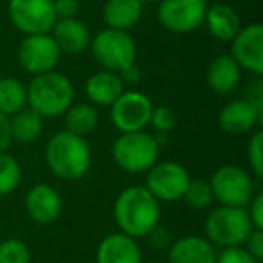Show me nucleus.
I'll return each instance as SVG.
<instances>
[{
  "label": "nucleus",
  "mask_w": 263,
  "mask_h": 263,
  "mask_svg": "<svg viewBox=\"0 0 263 263\" xmlns=\"http://www.w3.org/2000/svg\"><path fill=\"white\" fill-rule=\"evenodd\" d=\"M161 218V202L144 186L123 190L114 204V220L121 233L136 238H146Z\"/></svg>",
  "instance_id": "nucleus-1"
},
{
  "label": "nucleus",
  "mask_w": 263,
  "mask_h": 263,
  "mask_svg": "<svg viewBox=\"0 0 263 263\" xmlns=\"http://www.w3.org/2000/svg\"><path fill=\"white\" fill-rule=\"evenodd\" d=\"M47 168L62 180H80L88 173L92 152L87 139L70 132H58L45 146Z\"/></svg>",
  "instance_id": "nucleus-2"
},
{
  "label": "nucleus",
  "mask_w": 263,
  "mask_h": 263,
  "mask_svg": "<svg viewBox=\"0 0 263 263\" xmlns=\"http://www.w3.org/2000/svg\"><path fill=\"white\" fill-rule=\"evenodd\" d=\"M74 85L65 74L51 72L36 74L27 85V106L47 119H54L65 114L74 103Z\"/></svg>",
  "instance_id": "nucleus-3"
},
{
  "label": "nucleus",
  "mask_w": 263,
  "mask_h": 263,
  "mask_svg": "<svg viewBox=\"0 0 263 263\" xmlns=\"http://www.w3.org/2000/svg\"><path fill=\"white\" fill-rule=\"evenodd\" d=\"M161 144L146 130L119 134L112 143V159L128 173H146L159 161Z\"/></svg>",
  "instance_id": "nucleus-4"
},
{
  "label": "nucleus",
  "mask_w": 263,
  "mask_h": 263,
  "mask_svg": "<svg viewBox=\"0 0 263 263\" xmlns=\"http://www.w3.org/2000/svg\"><path fill=\"white\" fill-rule=\"evenodd\" d=\"M254 229L245 208L218 205L208 215L204 223L205 238L215 247H238L243 245L251 231Z\"/></svg>",
  "instance_id": "nucleus-5"
},
{
  "label": "nucleus",
  "mask_w": 263,
  "mask_h": 263,
  "mask_svg": "<svg viewBox=\"0 0 263 263\" xmlns=\"http://www.w3.org/2000/svg\"><path fill=\"white\" fill-rule=\"evenodd\" d=\"M90 51L103 69L117 74L134 65L137 56L136 40L132 38V34L128 31H117L110 27H105L96 36H92Z\"/></svg>",
  "instance_id": "nucleus-6"
},
{
  "label": "nucleus",
  "mask_w": 263,
  "mask_h": 263,
  "mask_svg": "<svg viewBox=\"0 0 263 263\" xmlns=\"http://www.w3.org/2000/svg\"><path fill=\"white\" fill-rule=\"evenodd\" d=\"M209 186H211L215 202H218L220 205L247 208L251 198L254 197V182L251 175L240 166H220L213 173Z\"/></svg>",
  "instance_id": "nucleus-7"
},
{
  "label": "nucleus",
  "mask_w": 263,
  "mask_h": 263,
  "mask_svg": "<svg viewBox=\"0 0 263 263\" xmlns=\"http://www.w3.org/2000/svg\"><path fill=\"white\" fill-rule=\"evenodd\" d=\"M8 15L22 34L51 33L56 24L54 0H9Z\"/></svg>",
  "instance_id": "nucleus-8"
},
{
  "label": "nucleus",
  "mask_w": 263,
  "mask_h": 263,
  "mask_svg": "<svg viewBox=\"0 0 263 263\" xmlns=\"http://www.w3.org/2000/svg\"><path fill=\"white\" fill-rule=\"evenodd\" d=\"M154 103L144 92L124 90L110 106V119L121 134L146 130L150 124Z\"/></svg>",
  "instance_id": "nucleus-9"
},
{
  "label": "nucleus",
  "mask_w": 263,
  "mask_h": 263,
  "mask_svg": "<svg viewBox=\"0 0 263 263\" xmlns=\"http://www.w3.org/2000/svg\"><path fill=\"white\" fill-rule=\"evenodd\" d=\"M208 0H161L157 20L166 31L187 34L204 26Z\"/></svg>",
  "instance_id": "nucleus-10"
},
{
  "label": "nucleus",
  "mask_w": 263,
  "mask_h": 263,
  "mask_svg": "<svg viewBox=\"0 0 263 263\" xmlns=\"http://www.w3.org/2000/svg\"><path fill=\"white\" fill-rule=\"evenodd\" d=\"M146 175V190L159 202H175L184 197L191 177L182 164L173 161L155 162Z\"/></svg>",
  "instance_id": "nucleus-11"
},
{
  "label": "nucleus",
  "mask_w": 263,
  "mask_h": 263,
  "mask_svg": "<svg viewBox=\"0 0 263 263\" xmlns=\"http://www.w3.org/2000/svg\"><path fill=\"white\" fill-rule=\"evenodd\" d=\"M60 56H62V51L56 45L51 33L29 34L20 42L18 52H16L20 67L33 76L54 70L60 62Z\"/></svg>",
  "instance_id": "nucleus-12"
},
{
  "label": "nucleus",
  "mask_w": 263,
  "mask_h": 263,
  "mask_svg": "<svg viewBox=\"0 0 263 263\" xmlns=\"http://www.w3.org/2000/svg\"><path fill=\"white\" fill-rule=\"evenodd\" d=\"M231 58L238 63L240 69L249 70L254 76L263 74V26L249 24L241 27L238 34L229 42Z\"/></svg>",
  "instance_id": "nucleus-13"
},
{
  "label": "nucleus",
  "mask_w": 263,
  "mask_h": 263,
  "mask_svg": "<svg viewBox=\"0 0 263 263\" xmlns=\"http://www.w3.org/2000/svg\"><path fill=\"white\" fill-rule=\"evenodd\" d=\"M263 117V106L254 105L245 98L229 101L218 114V124L229 136H243L252 132Z\"/></svg>",
  "instance_id": "nucleus-14"
},
{
  "label": "nucleus",
  "mask_w": 263,
  "mask_h": 263,
  "mask_svg": "<svg viewBox=\"0 0 263 263\" xmlns=\"http://www.w3.org/2000/svg\"><path fill=\"white\" fill-rule=\"evenodd\" d=\"M24 204H26L27 216L40 226L56 222L63 208L60 193L49 184H36L31 187L26 193Z\"/></svg>",
  "instance_id": "nucleus-15"
},
{
  "label": "nucleus",
  "mask_w": 263,
  "mask_h": 263,
  "mask_svg": "<svg viewBox=\"0 0 263 263\" xmlns=\"http://www.w3.org/2000/svg\"><path fill=\"white\" fill-rule=\"evenodd\" d=\"M96 263H143V252L136 238L119 231L101 240L96 251Z\"/></svg>",
  "instance_id": "nucleus-16"
},
{
  "label": "nucleus",
  "mask_w": 263,
  "mask_h": 263,
  "mask_svg": "<svg viewBox=\"0 0 263 263\" xmlns=\"http://www.w3.org/2000/svg\"><path fill=\"white\" fill-rule=\"evenodd\" d=\"M51 36L54 38L60 51L69 52V54H80V52L87 51L92 40L88 26L78 16L58 18L51 29Z\"/></svg>",
  "instance_id": "nucleus-17"
},
{
  "label": "nucleus",
  "mask_w": 263,
  "mask_h": 263,
  "mask_svg": "<svg viewBox=\"0 0 263 263\" xmlns=\"http://www.w3.org/2000/svg\"><path fill=\"white\" fill-rule=\"evenodd\" d=\"M216 247L205 236H182L170 245L168 263H216Z\"/></svg>",
  "instance_id": "nucleus-18"
},
{
  "label": "nucleus",
  "mask_w": 263,
  "mask_h": 263,
  "mask_svg": "<svg viewBox=\"0 0 263 263\" xmlns=\"http://www.w3.org/2000/svg\"><path fill=\"white\" fill-rule=\"evenodd\" d=\"M124 90L126 85L123 83L119 74L105 69L94 72L85 83V94L94 106H112Z\"/></svg>",
  "instance_id": "nucleus-19"
},
{
  "label": "nucleus",
  "mask_w": 263,
  "mask_h": 263,
  "mask_svg": "<svg viewBox=\"0 0 263 263\" xmlns=\"http://www.w3.org/2000/svg\"><path fill=\"white\" fill-rule=\"evenodd\" d=\"M241 80V69L231 58V54H220L205 69V83L215 94L227 96L238 88Z\"/></svg>",
  "instance_id": "nucleus-20"
},
{
  "label": "nucleus",
  "mask_w": 263,
  "mask_h": 263,
  "mask_svg": "<svg viewBox=\"0 0 263 263\" xmlns=\"http://www.w3.org/2000/svg\"><path fill=\"white\" fill-rule=\"evenodd\" d=\"M141 0H106L103 6V20L106 27L117 31H130L143 16Z\"/></svg>",
  "instance_id": "nucleus-21"
},
{
  "label": "nucleus",
  "mask_w": 263,
  "mask_h": 263,
  "mask_svg": "<svg viewBox=\"0 0 263 263\" xmlns=\"http://www.w3.org/2000/svg\"><path fill=\"white\" fill-rule=\"evenodd\" d=\"M204 24L209 34L220 42H231L241 29V22L238 13L227 4H215L208 8L204 16Z\"/></svg>",
  "instance_id": "nucleus-22"
},
{
  "label": "nucleus",
  "mask_w": 263,
  "mask_h": 263,
  "mask_svg": "<svg viewBox=\"0 0 263 263\" xmlns=\"http://www.w3.org/2000/svg\"><path fill=\"white\" fill-rule=\"evenodd\" d=\"M99 114L90 103H72L63 114V126L65 132L74 136L87 137L98 128Z\"/></svg>",
  "instance_id": "nucleus-23"
},
{
  "label": "nucleus",
  "mask_w": 263,
  "mask_h": 263,
  "mask_svg": "<svg viewBox=\"0 0 263 263\" xmlns=\"http://www.w3.org/2000/svg\"><path fill=\"white\" fill-rule=\"evenodd\" d=\"M9 132H11V141L22 144L34 143L44 132V117L26 106L9 117Z\"/></svg>",
  "instance_id": "nucleus-24"
},
{
  "label": "nucleus",
  "mask_w": 263,
  "mask_h": 263,
  "mask_svg": "<svg viewBox=\"0 0 263 263\" xmlns=\"http://www.w3.org/2000/svg\"><path fill=\"white\" fill-rule=\"evenodd\" d=\"M27 106V87L16 78H0V114L11 117Z\"/></svg>",
  "instance_id": "nucleus-25"
},
{
  "label": "nucleus",
  "mask_w": 263,
  "mask_h": 263,
  "mask_svg": "<svg viewBox=\"0 0 263 263\" xmlns=\"http://www.w3.org/2000/svg\"><path fill=\"white\" fill-rule=\"evenodd\" d=\"M22 180V170L13 155L0 152V197L11 195Z\"/></svg>",
  "instance_id": "nucleus-26"
},
{
  "label": "nucleus",
  "mask_w": 263,
  "mask_h": 263,
  "mask_svg": "<svg viewBox=\"0 0 263 263\" xmlns=\"http://www.w3.org/2000/svg\"><path fill=\"white\" fill-rule=\"evenodd\" d=\"M182 198L195 209H208L215 202L209 180H202V179L190 180Z\"/></svg>",
  "instance_id": "nucleus-27"
},
{
  "label": "nucleus",
  "mask_w": 263,
  "mask_h": 263,
  "mask_svg": "<svg viewBox=\"0 0 263 263\" xmlns=\"http://www.w3.org/2000/svg\"><path fill=\"white\" fill-rule=\"evenodd\" d=\"M0 263H31L29 245L18 238L0 241Z\"/></svg>",
  "instance_id": "nucleus-28"
},
{
  "label": "nucleus",
  "mask_w": 263,
  "mask_h": 263,
  "mask_svg": "<svg viewBox=\"0 0 263 263\" xmlns=\"http://www.w3.org/2000/svg\"><path fill=\"white\" fill-rule=\"evenodd\" d=\"M247 157L251 170L258 179L263 177V132H254L249 139Z\"/></svg>",
  "instance_id": "nucleus-29"
},
{
  "label": "nucleus",
  "mask_w": 263,
  "mask_h": 263,
  "mask_svg": "<svg viewBox=\"0 0 263 263\" xmlns=\"http://www.w3.org/2000/svg\"><path fill=\"white\" fill-rule=\"evenodd\" d=\"M175 124H177V116L172 108H168V106H157V108H154L150 126H154L161 134H168V132H172L175 128Z\"/></svg>",
  "instance_id": "nucleus-30"
},
{
  "label": "nucleus",
  "mask_w": 263,
  "mask_h": 263,
  "mask_svg": "<svg viewBox=\"0 0 263 263\" xmlns=\"http://www.w3.org/2000/svg\"><path fill=\"white\" fill-rule=\"evenodd\" d=\"M216 263H259L247 252V249L238 245V247H226L216 254Z\"/></svg>",
  "instance_id": "nucleus-31"
},
{
  "label": "nucleus",
  "mask_w": 263,
  "mask_h": 263,
  "mask_svg": "<svg viewBox=\"0 0 263 263\" xmlns=\"http://www.w3.org/2000/svg\"><path fill=\"white\" fill-rule=\"evenodd\" d=\"M249 208L247 209V215L251 218V223L254 229H263V195L258 193L251 198L249 202Z\"/></svg>",
  "instance_id": "nucleus-32"
},
{
  "label": "nucleus",
  "mask_w": 263,
  "mask_h": 263,
  "mask_svg": "<svg viewBox=\"0 0 263 263\" xmlns=\"http://www.w3.org/2000/svg\"><path fill=\"white\" fill-rule=\"evenodd\" d=\"M243 245L252 258L261 261L263 259V229H252L251 234L247 236V240L243 241Z\"/></svg>",
  "instance_id": "nucleus-33"
},
{
  "label": "nucleus",
  "mask_w": 263,
  "mask_h": 263,
  "mask_svg": "<svg viewBox=\"0 0 263 263\" xmlns=\"http://www.w3.org/2000/svg\"><path fill=\"white\" fill-rule=\"evenodd\" d=\"M56 18H74L80 13V0H54Z\"/></svg>",
  "instance_id": "nucleus-34"
},
{
  "label": "nucleus",
  "mask_w": 263,
  "mask_h": 263,
  "mask_svg": "<svg viewBox=\"0 0 263 263\" xmlns=\"http://www.w3.org/2000/svg\"><path fill=\"white\" fill-rule=\"evenodd\" d=\"M146 238H150L152 245L155 249H164V247H170L172 245V236H170V231L164 229V227H155Z\"/></svg>",
  "instance_id": "nucleus-35"
},
{
  "label": "nucleus",
  "mask_w": 263,
  "mask_h": 263,
  "mask_svg": "<svg viewBox=\"0 0 263 263\" xmlns=\"http://www.w3.org/2000/svg\"><path fill=\"white\" fill-rule=\"evenodd\" d=\"M11 132H9V117L0 114V152H6L11 146Z\"/></svg>",
  "instance_id": "nucleus-36"
},
{
  "label": "nucleus",
  "mask_w": 263,
  "mask_h": 263,
  "mask_svg": "<svg viewBox=\"0 0 263 263\" xmlns=\"http://www.w3.org/2000/svg\"><path fill=\"white\" fill-rule=\"evenodd\" d=\"M119 78L123 80L124 85H136V83H139V80H141V70L137 69L136 63H134V65H130L124 70H121Z\"/></svg>",
  "instance_id": "nucleus-37"
},
{
  "label": "nucleus",
  "mask_w": 263,
  "mask_h": 263,
  "mask_svg": "<svg viewBox=\"0 0 263 263\" xmlns=\"http://www.w3.org/2000/svg\"><path fill=\"white\" fill-rule=\"evenodd\" d=\"M141 2H143V4H146V2H157V4H159L161 0H141Z\"/></svg>",
  "instance_id": "nucleus-38"
},
{
  "label": "nucleus",
  "mask_w": 263,
  "mask_h": 263,
  "mask_svg": "<svg viewBox=\"0 0 263 263\" xmlns=\"http://www.w3.org/2000/svg\"><path fill=\"white\" fill-rule=\"evenodd\" d=\"M146 263H164V261H159V259H152V261H146Z\"/></svg>",
  "instance_id": "nucleus-39"
}]
</instances>
